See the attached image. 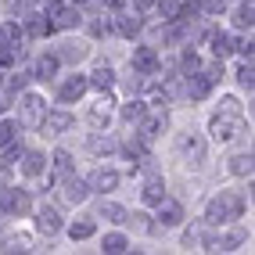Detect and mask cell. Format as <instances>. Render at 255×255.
Masks as SVG:
<instances>
[{
	"instance_id": "cell-1",
	"label": "cell",
	"mask_w": 255,
	"mask_h": 255,
	"mask_svg": "<svg viewBox=\"0 0 255 255\" xmlns=\"http://www.w3.org/2000/svg\"><path fill=\"white\" fill-rule=\"evenodd\" d=\"M245 212V194L241 191H219L212 201H209V209H205V223H234V219H241Z\"/></svg>"
},
{
	"instance_id": "cell-2",
	"label": "cell",
	"mask_w": 255,
	"mask_h": 255,
	"mask_svg": "<svg viewBox=\"0 0 255 255\" xmlns=\"http://www.w3.org/2000/svg\"><path fill=\"white\" fill-rule=\"evenodd\" d=\"M241 126H245V115H234V112H219L212 123H209V133H212V140H219V144H227V140H234L237 133H241Z\"/></svg>"
},
{
	"instance_id": "cell-3",
	"label": "cell",
	"mask_w": 255,
	"mask_h": 255,
	"mask_svg": "<svg viewBox=\"0 0 255 255\" xmlns=\"http://www.w3.org/2000/svg\"><path fill=\"white\" fill-rule=\"evenodd\" d=\"M72 126H76V115H69V112H43V119H40V129L50 133V137L69 133Z\"/></svg>"
},
{
	"instance_id": "cell-4",
	"label": "cell",
	"mask_w": 255,
	"mask_h": 255,
	"mask_svg": "<svg viewBox=\"0 0 255 255\" xmlns=\"http://www.w3.org/2000/svg\"><path fill=\"white\" fill-rule=\"evenodd\" d=\"M0 212L25 216L29 212V194L25 191H14V187H4V191H0Z\"/></svg>"
},
{
	"instance_id": "cell-5",
	"label": "cell",
	"mask_w": 255,
	"mask_h": 255,
	"mask_svg": "<svg viewBox=\"0 0 255 255\" xmlns=\"http://www.w3.org/2000/svg\"><path fill=\"white\" fill-rule=\"evenodd\" d=\"M133 69H137V72H144V76H155L158 72V65H162V58H158V50L155 47H137V50H133Z\"/></svg>"
},
{
	"instance_id": "cell-6",
	"label": "cell",
	"mask_w": 255,
	"mask_h": 255,
	"mask_svg": "<svg viewBox=\"0 0 255 255\" xmlns=\"http://www.w3.org/2000/svg\"><path fill=\"white\" fill-rule=\"evenodd\" d=\"M155 209H158V223H162V227H180V223H183V205H180L176 198L165 194Z\"/></svg>"
},
{
	"instance_id": "cell-7",
	"label": "cell",
	"mask_w": 255,
	"mask_h": 255,
	"mask_svg": "<svg viewBox=\"0 0 255 255\" xmlns=\"http://www.w3.org/2000/svg\"><path fill=\"white\" fill-rule=\"evenodd\" d=\"M43 112H47L43 97H36V94H22V123H25V126H40Z\"/></svg>"
},
{
	"instance_id": "cell-8",
	"label": "cell",
	"mask_w": 255,
	"mask_h": 255,
	"mask_svg": "<svg viewBox=\"0 0 255 255\" xmlns=\"http://www.w3.org/2000/svg\"><path fill=\"white\" fill-rule=\"evenodd\" d=\"M140 198H144V205H158V201L165 198V180L151 169L147 173V180H144V191H140Z\"/></svg>"
},
{
	"instance_id": "cell-9",
	"label": "cell",
	"mask_w": 255,
	"mask_h": 255,
	"mask_svg": "<svg viewBox=\"0 0 255 255\" xmlns=\"http://www.w3.org/2000/svg\"><path fill=\"white\" fill-rule=\"evenodd\" d=\"M87 187H90V191H101V194H105V191H115V187H119V173H115V169L108 165H101V169H94V176L87 180Z\"/></svg>"
},
{
	"instance_id": "cell-10",
	"label": "cell",
	"mask_w": 255,
	"mask_h": 255,
	"mask_svg": "<svg viewBox=\"0 0 255 255\" xmlns=\"http://www.w3.org/2000/svg\"><path fill=\"white\" fill-rule=\"evenodd\" d=\"M87 87H90V79H87V76H69V79L61 83L58 97L65 101V105H69V101H79L83 94H87Z\"/></svg>"
},
{
	"instance_id": "cell-11",
	"label": "cell",
	"mask_w": 255,
	"mask_h": 255,
	"mask_svg": "<svg viewBox=\"0 0 255 255\" xmlns=\"http://www.w3.org/2000/svg\"><path fill=\"white\" fill-rule=\"evenodd\" d=\"M87 194H90V187H87V180H72V176H65V187H61V198L69 201V205H83V201H87Z\"/></svg>"
},
{
	"instance_id": "cell-12",
	"label": "cell",
	"mask_w": 255,
	"mask_h": 255,
	"mask_svg": "<svg viewBox=\"0 0 255 255\" xmlns=\"http://www.w3.org/2000/svg\"><path fill=\"white\" fill-rule=\"evenodd\" d=\"M140 29H144L140 14H115L112 18V32H119V36H137Z\"/></svg>"
},
{
	"instance_id": "cell-13",
	"label": "cell",
	"mask_w": 255,
	"mask_h": 255,
	"mask_svg": "<svg viewBox=\"0 0 255 255\" xmlns=\"http://www.w3.org/2000/svg\"><path fill=\"white\" fill-rule=\"evenodd\" d=\"M61 69V61H58V54H40L36 58V65H32V76L36 79H54V72Z\"/></svg>"
},
{
	"instance_id": "cell-14",
	"label": "cell",
	"mask_w": 255,
	"mask_h": 255,
	"mask_svg": "<svg viewBox=\"0 0 255 255\" xmlns=\"http://www.w3.org/2000/svg\"><path fill=\"white\" fill-rule=\"evenodd\" d=\"M36 230L47 234V237L58 234V230H61V216H58L54 209H40V212H36Z\"/></svg>"
},
{
	"instance_id": "cell-15",
	"label": "cell",
	"mask_w": 255,
	"mask_h": 255,
	"mask_svg": "<svg viewBox=\"0 0 255 255\" xmlns=\"http://www.w3.org/2000/svg\"><path fill=\"white\" fill-rule=\"evenodd\" d=\"M18 158H22V173L25 176H40L43 169H47V158L40 155V151H22Z\"/></svg>"
},
{
	"instance_id": "cell-16",
	"label": "cell",
	"mask_w": 255,
	"mask_h": 255,
	"mask_svg": "<svg viewBox=\"0 0 255 255\" xmlns=\"http://www.w3.org/2000/svg\"><path fill=\"white\" fill-rule=\"evenodd\" d=\"M209 43H212V54H216V58H230V54H234V47H237V40L227 36V32H212Z\"/></svg>"
},
{
	"instance_id": "cell-17",
	"label": "cell",
	"mask_w": 255,
	"mask_h": 255,
	"mask_svg": "<svg viewBox=\"0 0 255 255\" xmlns=\"http://www.w3.org/2000/svg\"><path fill=\"white\" fill-rule=\"evenodd\" d=\"M87 119H90V126H94V129L108 126V119H112V101H108V97H101L97 105L90 108V115H87Z\"/></svg>"
},
{
	"instance_id": "cell-18",
	"label": "cell",
	"mask_w": 255,
	"mask_h": 255,
	"mask_svg": "<svg viewBox=\"0 0 255 255\" xmlns=\"http://www.w3.org/2000/svg\"><path fill=\"white\" fill-rule=\"evenodd\" d=\"M25 36H47L50 32V22H47V14H29L25 25H22Z\"/></svg>"
},
{
	"instance_id": "cell-19",
	"label": "cell",
	"mask_w": 255,
	"mask_h": 255,
	"mask_svg": "<svg viewBox=\"0 0 255 255\" xmlns=\"http://www.w3.org/2000/svg\"><path fill=\"white\" fill-rule=\"evenodd\" d=\"M101 252H108V255L129 252V237H126V234H105V241H101Z\"/></svg>"
},
{
	"instance_id": "cell-20",
	"label": "cell",
	"mask_w": 255,
	"mask_h": 255,
	"mask_svg": "<svg viewBox=\"0 0 255 255\" xmlns=\"http://www.w3.org/2000/svg\"><path fill=\"white\" fill-rule=\"evenodd\" d=\"M144 108H147V105H144L140 97H129L126 105H123V112H119V115H123V123H129V126H137V119L144 115Z\"/></svg>"
},
{
	"instance_id": "cell-21",
	"label": "cell",
	"mask_w": 255,
	"mask_h": 255,
	"mask_svg": "<svg viewBox=\"0 0 255 255\" xmlns=\"http://www.w3.org/2000/svg\"><path fill=\"white\" fill-rule=\"evenodd\" d=\"M180 151H183L187 158H194V162H201V158H205V144H201L198 137H187V133L180 137Z\"/></svg>"
},
{
	"instance_id": "cell-22",
	"label": "cell",
	"mask_w": 255,
	"mask_h": 255,
	"mask_svg": "<svg viewBox=\"0 0 255 255\" xmlns=\"http://www.w3.org/2000/svg\"><path fill=\"white\" fill-rule=\"evenodd\" d=\"M252 22H255V7H252V0H245L234 11V29H252Z\"/></svg>"
},
{
	"instance_id": "cell-23",
	"label": "cell",
	"mask_w": 255,
	"mask_h": 255,
	"mask_svg": "<svg viewBox=\"0 0 255 255\" xmlns=\"http://www.w3.org/2000/svg\"><path fill=\"white\" fill-rule=\"evenodd\" d=\"M90 83H94L97 90H108V87H115V72H112V65H97Z\"/></svg>"
},
{
	"instance_id": "cell-24",
	"label": "cell",
	"mask_w": 255,
	"mask_h": 255,
	"mask_svg": "<svg viewBox=\"0 0 255 255\" xmlns=\"http://www.w3.org/2000/svg\"><path fill=\"white\" fill-rule=\"evenodd\" d=\"M94 219H79V223H72L69 227V237H72V241H87V237H94Z\"/></svg>"
},
{
	"instance_id": "cell-25",
	"label": "cell",
	"mask_w": 255,
	"mask_h": 255,
	"mask_svg": "<svg viewBox=\"0 0 255 255\" xmlns=\"http://www.w3.org/2000/svg\"><path fill=\"white\" fill-rule=\"evenodd\" d=\"M155 7H158V14H162L165 22L180 18V11H183V4H180V0H155Z\"/></svg>"
},
{
	"instance_id": "cell-26",
	"label": "cell",
	"mask_w": 255,
	"mask_h": 255,
	"mask_svg": "<svg viewBox=\"0 0 255 255\" xmlns=\"http://www.w3.org/2000/svg\"><path fill=\"white\" fill-rule=\"evenodd\" d=\"M69 173H72V155H69V151H54V176L65 180Z\"/></svg>"
},
{
	"instance_id": "cell-27",
	"label": "cell",
	"mask_w": 255,
	"mask_h": 255,
	"mask_svg": "<svg viewBox=\"0 0 255 255\" xmlns=\"http://www.w3.org/2000/svg\"><path fill=\"white\" fill-rule=\"evenodd\" d=\"M230 173L234 176H252V155H234L230 158Z\"/></svg>"
},
{
	"instance_id": "cell-28",
	"label": "cell",
	"mask_w": 255,
	"mask_h": 255,
	"mask_svg": "<svg viewBox=\"0 0 255 255\" xmlns=\"http://www.w3.org/2000/svg\"><path fill=\"white\" fill-rule=\"evenodd\" d=\"M183 248H205V227H191L183 234Z\"/></svg>"
},
{
	"instance_id": "cell-29",
	"label": "cell",
	"mask_w": 255,
	"mask_h": 255,
	"mask_svg": "<svg viewBox=\"0 0 255 255\" xmlns=\"http://www.w3.org/2000/svg\"><path fill=\"white\" fill-rule=\"evenodd\" d=\"M58 61H79L83 54H87V47H76V43H61V50H54Z\"/></svg>"
},
{
	"instance_id": "cell-30",
	"label": "cell",
	"mask_w": 255,
	"mask_h": 255,
	"mask_svg": "<svg viewBox=\"0 0 255 255\" xmlns=\"http://www.w3.org/2000/svg\"><path fill=\"white\" fill-rule=\"evenodd\" d=\"M14 133H18V123H14V119H0V147L11 144Z\"/></svg>"
},
{
	"instance_id": "cell-31",
	"label": "cell",
	"mask_w": 255,
	"mask_h": 255,
	"mask_svg": "<svg viewBox=\"0 0 255 255\" xmlns=\"http://www.w3.org/2000/svg\"><path fill=\"white\" fill-rule=\"evenodd\" d=\"M101 216H108L112 223H123L126 209H123V205H115V201H101Z\"/></svg>"
},
{
	"instance_id": "cell-32",
	"label": "cell",
	"mask_w": 255,
	"mask_h": 255,
	"mask_svg": "<svg viewBox=\"0 0 255 255\" xmlns=\"http://www.w3.org/2000/svg\"><path fill=\"white\" fill-rule=\"evenodd\" d=\"M123 219H126V223H129L133 230H140V234H147V230H155V227L147 223V216H144V212H133V216H123Z\"/></svg>"
},
{
	"instance_id": "cell-33",
	"label": "cell",
	"mask_w": 255,
	"mask_h": 255,
	"mask_svg": "<svg viewBox=\"0 0 255 255\" xmlns=\"http://www.w3.org/2000/svg\"><path fill=\"white\" fill-rule=\"evenodd\" d=\"M237 83H241L245 90H252V87H255V72H252V61H245L241 69H237Z\"/></svg>"
},
{
	"instance_id": "cell-34",
	"label": "cell",
	"mask_w": 255,
	"mask_h": 255,
	"mask_svg": "<svg viewBox=\"0 0 255 255\" xmlns=\"http://www.w3.org/2000/svg\"><path fill=\"white\" fill-rule=\"evenodd\" d=\"M198 7L205 11V14H223V7H227V0H198Z\"/></svg>"
},
{
	"instance_id": "cell-35",
	"label": "cell",
	"mask_w": 255,
	"mask_h": 255,
	"mask_svg": "<svg viewBox=\"0 0 255 255\" xmlns=\"http://www.w3.org/2000/svg\"><path fill=\"white\" fill-rule=\"evenodd\" d=\"M87 29H90V36H105V32H112V22H108V18H105V22H101V18H94Z\"/></svg>"
},
{
	"instance_id": "cell-36",
	"label": "cell",
	"mask_w": 255,
	"mask_h": 255,
	"mask_svg": "<svg viewBox=\"0 0 255 255\" xmlns=\"http://www.w3.org/2000/svg\"><path fill=\"white\" fill-rule=\"evenodd\" d=\"M219 112H234V115H245V112H241V101H237V97H223V101H219Z\"/></svg>"
},
{
	"instance_id": "cell-37",
	"label": "cell",
	"mask_w": 255,
	"mask_h": 255,
	"mask_svg": "<svg viewBox=\"0 0 255 255\" xmlns=\"http://www.w3.org/2000/svg\"><path fill=\"white\" fill-rule=\"evenodd\" d=\"M90 151H97V155H101V151H115V140H112V137H105V140L94 137V140H90Z\"/></svg>"
},
{
	"instance_id": "cell-38",
	"label": "cell",
	"mask_w": 255,
	"mask_h": 255,
	"mask_svg": "<svg viewBox=\"0 0 255 255\" xmlns=\"http://www.w3.org/2000/svg\"><path fill=\"white\" fill-rule=\"evenodd\" d=\"M133 4H137V11H147L151 4H155V0H133Z\"/></svg>"
},
{
	"instance_id": "cell-39",
	"label": "cell",
	"mask_w": 255,
	"mask_h": 255,
	"mask_svg": "<svg viewBox=\"0 0 255 255\" xmlns=\"http://www.w3.org/2000/svg\"><path fill=\"white\" fill-rule=\"evenodd\" d=\"M0 108H4V105H0Z\"/></svg>"
}]
</instances>
